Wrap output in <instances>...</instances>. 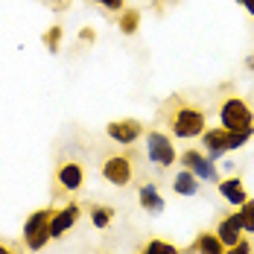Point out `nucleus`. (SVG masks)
<instances>
[{
  "label": "nucleus",
  "instance_id": "obj_23",
  "mask_svg": "<svg viewBox=\"0 0 254 254\" xmlns=\"http://www.w3.org/2000/svg\"><path fill=\"white\" fill-rule=\"evenodd\" d=\"M225 254H254V252H252V243H249V240L243 237V240H240L237 246H231V249H225Z\"/></svg>",
  "mask_w": 254,
  "mask_h": 254
},
{
  "label": "nucleus",
  "instance_id": "obj_16",
  "mask_svg": "<svg viewBox=\"0 0 254 254\" xmlns=\"http://www.w3.org/2000/svg\"><path fill=\"white\" fill-rule=\"evenodd\" d=\"M114 222V207H108V204H94L91 207V225L94 228H108Z\"/></svg>",
  "mask_w": 254,
  "mask_h": 254
},
{
  "label": "nucleus",
  "instance_id": "obj_6",
  "mask_svg": "<svg viewBox=\"0 0 254 254\" xmlns=\"http://www.w3.org/2000/svg\"><path fill=\"white\" fill-rule=\"evenodd\" d=\"M134 176V158L131 155H108L102 161V178L114 187H126Z\"/></svg>",
  "mask_w": 254,
  "mask_h": 254
},
{
  "label": "nucleus",
  "instance_id": "obj_11",
  "mask_svg": "<svg viewBox=\"0 0 254 254\" xmlns=\"http://www.w3.org/2000/svg\"><path fill=\"white\" fill-rule=\"evenodd\" d=\"M216 190H219V196L231 204V207H240V204L249 199V190H246V181L240 176H228L222 178L219 184H216Z\"/></svg>",
  "mask_w": 254,
  "mask_h": 254
},
{
  "label": "nucleus",
  "instance_id": "obj_5",
  "mask_svg": "<svg viewBox=\"0 0 254 254\" xmlns=\"http://www.w3.org/2000/svg\"><path fill=\"white\" fill-rule=\"evenodd\" d=\"M143 140H146V155L158 170H167L178 161V152L173 146V140H170V134H164L161 128H149L143 134Z\"/></svg>",
  "mask_w": 254,
  "mask_h": 254
},
{
  "label": "nucleus",
  "instance_id": "obj_25",
  "mask_svg": "<svg viewBox=\"0 0 254 254\" xmlns=\"http://www.w3.org/2000/svg\"><path fill=\"white\" fill-rule=\"evenodd\" d=\"M246 67H249V70H254V56H249V59H246Z\"/></svg>",
  "mask_w": 254,
  "mask_h": 254
},
{
  "label": "nucleus",
  "instance_id": "obj_9",
  "mask_svg": "<svg viewBox=\"0 0 254 254\" xmlns=\"http://www.w3.org/2000/svg\"><path fill=\"white\" fill-rule=\"evenodd\" d=\"M79 216H82V204L79 202H67V204H62L59 210H53V219H50L53 240H62L79 222Z\"/></svg>",
  "mask_w": 254,
  "mask_h": 254
},
{
  "label": "nucleus",
  "instance_id": "obj_4",
  "mask_svg": "<svg viewBox=\"0 0 254 254\" xmlns=\"http://www.w3.org/2000/svg\"><path fill=\"white\" fill-rule=\"evenodd\" d=\"M219 126L240 131V134H254V111L252 105L240 97H228L219 105Z\"/></svg>",
  "mask_w": 254,
  "mask_h": 254
},
{
  "label": "nucleus",
  "instance_id": "obj_7",
  "mask_svg": "<svg viewBox=\"0 0 254 254\" xmlns=\"http://www.w3.org/2000/svg\"><path fill=\"white\" fill-rule=\"evenodd\" d=\"M53 181H56V190L59 193H76V190H82V184H85V170H82L79 161H62L56 167Z\"/></svg>",
  "mask_w": 254,
  "mask_h": 254
},
{
  "label": "nucleus",
  "instance_id": "obj_27",
  "mask_svg": "<svg viewBox=\"0 0 254 254\" xmlns=\"http://www.w3.org/2000/svg\"><path fill=\"white\" fill-rule=\"evenodd\" d=\"M0 249H3V243H0Z\"/></svg>",
  "mask_w": 254,
  "mask_h": 254
},
{
  "label": "nucleus",
  "instance_id": "obj_19",
  "mask_svg": "<svg viewBox=\"0 0 254 254\" xmlns=\"http://www.w3.org/2000/svg\"><path fill=\"white\" fill-rule=\"evenodd\" d=\"M140 254H181V252H178V246H173L170 240H161L158 237V240H149Z\"/></svg>",
  "mask_w": 254,
  "mask_h": 254
},
{
  "label": "nucleus",
  "instance_id": "obj_18",
  "mask_svg": "<svg viewBox=\"0 0 254 254\" xmlns=\"http://www.w3.org/2000/svg\"><path fill=\"white\" fill-rule=\"evenodd\" d=\"M240 225H243V234H254V199H246L240 204Z\"/></svg>",
  "mask_w": 254,
  "mask_h": 254
},
{
  "label": "nucleus",
  "instance_id": "obj_24",
  "mask_svg": "<svg viewBox=\"0 0 254 254\" xmlns=\"http://www.w3.org/2000/svg\"><path fill=\"white\" fill-rule=\"evenodd\" d=\"M237 3H240V6H246V9L254 15V0H237Z\"/></svg>",
  "mask_w": 254,
  "mask_h": 254
},
{
  "label": "nucleus",
  "instance_id": "obj_17",
  "mask_svg": "<svg viewBox=\"0 0 254 254\" xmlns=\"http://www.w3.org/2000/svg\"><path fill=\"white\" fill-rule=\"evenodd\" d=\"M140 26V12L137 9H123L120 12V32L123 35H134Z\"/></svg>",
  "mask_w": 254,
  "mask_h": 254
},
{
  "label": "nucleus",
  "instance_id": "obj_12",
  "mask_svg": "<svg viewBox=\"0 0 254 254\" xmlns=\"http://www.w3.org/2000/svg\"><path fill=\"white\" fill-rule=\"evenodd\" d=\"M137 202H140V207L146 210V213H152V216H158V213H164V196L158 193V187H155L152 181H146V184H140L137 187Z\"/></svg>",
  "mask_w": 254,
  "mask_h": 254
},
{
  "label": "nucleus",
  "instance_id": "obj_21",
  "mask_svg": "<svg viewBox=\"0 0 254 254\" xmlns=\"http://www.w3.org/2000/svg\"><path fill=\"white\" fill-rule=\"evenodd\" d=\"M202 155H204V152H199V149H184L178 161H181V167H184V170H193V164H196Z\"/></svg>",
  "mask_w": 254,
  "mask_h": 254
},
{
  "label": "nucleus",
  "instance_id": "obj_1",
  "mask_svg": "<svg viewBox=\"0 0 254 254\" xmlns=\"http://www.w3.org/2000/svg\"><path fill=\"white\" fill-rule=\"evenodd\" d=\"M167 126L173 131V137H181V140L202 137V131L207 128V114L199 105L181 100V97H173L167 105Z\"/></svg>",
  "mask_w": 254,
  "mask_h": 254
},
{
  "label": "nucleus",
  "instance_id": "obj_2",
  "mask_svg": "<svg viewBox=\"0 0 254 254\" xmlns=\"http://www.w3.org/2000/svg\"><path fill=\"white\" fill-rule=\"evenodd\" d=\"M249 140H252V134H240V131H231V128H222V126L204 128L202 131V146H204V155L210 161H219L222 155L243 149Z\"/></svg>",
  "mask_w": 254,
  "mask_h": 254
},
{
  "label": "nucleus",
  "instance_id": "obj_26",
  "mask_svg": "<svg viewBox=\"0 0 254 254\" xmlns=\"http://www.w3.org/2000/svg\"><path fill=\"white\" fill-rule=\"evenodd\" d=\"M0 254H15V252H12L9 246H3V249H0Z\"/></svg>",
  "mask_w": 254,
  "mask_h": 254
},
{
  "label": "nucleus",
  "instance_id": "obj_20",
  "mask_svg": "<svg viewBox=\"0 0 254 254\" xmlns=\"http://www.w3.org/2000/svg\"><path fill=\"white\" fill-rule=\"evenodd\" d=\"M59 41H62V26H53V29L44 32V47H47L50 53L59 50Z\"/></svg>",
  "mask_w": 254,
  "mask_h": 254
},
{
  "label": "nucleus",
  "instance_id": "obj_22",
  "mask_svg": "<svg viewBox=\"0 0 254 254\" xmlns=\"http://www.w3.org/2000/svg\"><path fill=\"white\" fill-rule=\"evenodd\" d=\"M94 3H97V6H102L105 12H117V15L126 9V0H94Z\"/></svg>",
  "mask_w": 254,
  "mask_h": 254
},
{
  "label": "nucleus",
  "instance_id": "obj_15",
  "mask_svg": "<svg viewBox=\"0 0 254 254\" xmlns=\"http://www.w3.org/2000/svg\"><path fill=\"white\" fill-rule=\"evenodd\" d=\"M173 190H176L178 196H199V190H202V181L193 176L190 170H181V173L173 178Z\"/></svg>",
  "mask_w": 254,
  "mask_h": 254
},
{
  "label": "nucleus",
  "instance_id": "obj_3",
  "mask_svg": "<svg viewBox=\"0 0 254 254\" xmlns=\"http://www.w3.org/2000/svg\"><path fill=\"white\" fill-rule=\"evenodd\" d=\"M50 219H53V207H38V210H32V213L24 219L21 237H24V246L29 249V252H41V249H47V243L53 240Z\"/></svg>",
  "mask_w": 254,
  "mask_h": 254
},
{
  "label": "nucleus",
  "instance_id": "obj_14",
  "mask_svg": "<svg viewBox=\"0 0 254 254\" xmlns=\"http://www.w3.org/2000/svg\"><path fill=\"white\" fill-rule=\"evenodd\" d=\"M193 176L199 178V181H207V184H219L222 176H219V167H216V161H210L207 155H202L196 164H193V170H190Z\"/></svg>",
  "mask_w": 254,
  "mask_h": 254
},
{
  "label": "nucleus",
  "instance_id": "obj_13",
  "mask_svg": "<svg viewBox=\"0 0 254 254\" xmlns=\"http://www.w3.org/2000/svg\"><path fill=\"white\" fill-rule=\"evenodd\" d=\"M184 254H225V246H222V240L216 237V231H202V234H196L193 246Z\"/></svg>",
  "mask_w": 254,
  "mask_h": 254
},
{
  "label": "nucleus",
  "instance_id": "obj_8",
  "mask_svg": "<svg viewBox=\"0 0 254 254\" xmlns=\"http://www.w3.org/2000/svg\"><path fill=\"white\" fill-rule=\"evenodd\" d=\"M105 134H108L114 143H120V146H131V143H137V140L146 134V128H143L140 120L126 117V120H114V123H108V126H105Z\"/></svg>",
  "mask_w": 254,
  "mask_h": 254
},
{
  "label": "nucleus",
  "instance_id": "obj_10",
  "mask_svg": "<svg viewBox=\"0 0 254 254\" xmlns=\"http://www.w3.org/2000/svg\"><path fill=\"white\" fill-rule=\"evenodd\" d=\"M213 231H216V237L222 240V246H225V249L237 246V243L243 240V225H240V213H237V210H234V213H222Z\"/></svg>",
  "mask_w": 254,
  "mask_h": 254
}]
</instances>
